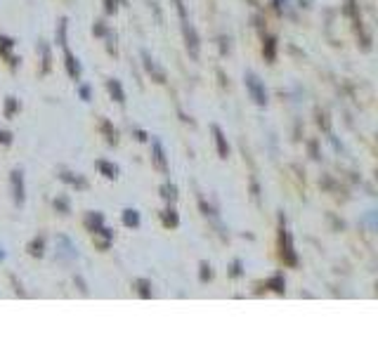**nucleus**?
I'll return each instance as SVG.
<instances>
[{
	"label": "nucleus",
	"instance_id": "f257e3e1",
	"mask_svg": "<svg viewBox=\"0 0 378 354\" xmlns=\"http://www.w3.org/2000/svg\"><path fill=\"white\" fill-rule=\"evenodd\" d=\"M246 87L251 90V97L255 99V104H260V107H265V102H267V92H265V87H262V83H260L258 78L253 74L246 76Z\"/></svg>",
	"mask_w": 378,
	"mask_h": 354
},
{
	"label": "nucleus",
	"instance_id": "f03ea898",
	"mask_svg": "<svg viewBox=\"0 0 378 354\" xmlns=\"http://www.w3.org/2000/svg\"><path fill=\"white\" fill-rule=\"evenodd\" d=\"M281 238H284V241H286V246H284V243H281V248H284V250H281V255H284V260H286V262H289V265H295V262H298V260H295V255H293L291 236H289V234H286V232H284V229H281Z\"/></svg>",
	"mask_w": 378,
	"mask_h": 354
},
{
	"label": "nucleus",
	"instance_id": "7ed1b4c3",
	"mask_svg": "<svg viewBox=\"0 0 378 354\" xmlns=\"http://www.w3.org/2000/svg\"><path fill=\"white\" fill-rule=\"evenodd\" d=\"M12 187H14V198H17V203H22L24 201V184H22V172L19 170L12 172Z\"/></svg>",
	"mask_w": 378,
	"mask_h": 354
},
{
	"label": "nucleus",
	"instance_id": "20e7f679",
	"mask_svg": "<svg viewBox=\"0 0 378 354\" xmlns=\"http://www.w3.org/2000/svg\"><path fill=\"white\" fill-rule=\"evenodd\" d=\"M213 132H215V142H217V151H220V156H222V158H227L229 147H227V142H225V135H222V132H220V128H215V125H213Z\"/></svg>",
	"mask_w": 378,
	"mask_h": 354
},
{
	"label": "nucleus",
	"instance_id": "39448f33",
	"mask_svg": "<svg viewBox=\"0 0 378 354\" xmlns=\"http://www.w3.org/2000/svg\"><path fill=\"white\" fill-rule=\"evenodd\" d=\"M154 158H156V165L161 170H166V156H163V149H161V144H159V140H154Z\"/></svg>",
	"mask_w": 378,
	"mask_h": 354
},
{
	"label": "nucleus",
	"instance_id": "423d86ee",
	"mask_svg": "<svg viewBox=\"0 0 378 354\" xmlns=\"http://www.w3.org/2000/svg\"><path fill=\"white\" fill-rule=\"evenodd\" d=\"M109 90H111V95L116 97V102H126V95H123V90H121V85H119V80H109Z\"/></svg>",
	"mask_w": 378,
	"mask_h": 354
},
{
	"label": "nucleus",
	"instance_id": "0eeeda50",
	"mask_svg": "<svg viewBox=\"0 0 378 354\" xmlns=\"http://www.w3.org/2000/svg\"><path fill=\"white\" fill-rule=\"evenodd\" d=\"M123 222H126L128 227L140 225V215H137V210H126V213H123Z\"/></svg>",
	"mask_w": 378,
	"mask_h": 354
},
{
	"label": "nucleus",
	"instance_id": "6e6552de",
	"mask_svg": "<svg viewBox=\"0 0 378 354\" xmlns=\"http://www.w3.org/2000/svg\"><path fill=\"white\" fill-rule=\"evenodd\" d=\"M97 168L104 172L107 177H116V172H119V170H116V165H111V163H107V161H99Z\"/></svg>",
	"mask_w": 378,
	"mask_h": 354
},
{
	"label": "nucleus",
	"instance_id": "1a4fd4ad",
	"mask_svg": "<svg viewBox=\"0 0 378 354\" xmlns=\"http://www.w3.org/2000/svg\"><path fill=\"white\" fill-rule=\"evenodd\" d=\"M66 66H69V74L71 76H78V64H76V59H74V54L71 52H66Z\"/></svg>",
	"mask_w": 378,
	"mask_h": 354
},
{
	"label": "nucleus",
	"instance_id": "9d476101",
	"mask_svg": "<svg viewBox=\"0 0 378 354\" xmlns=\"http://www.w3.org/2000/svg\"><path fill=\"white\" fill-rule=\"evenodd\" d=\"M12 40L10 38H2V36H0V50H2V54H7V57H10V47H12Z\"/></svg>",
	"mask_w": 378,
	"mask_h": 354
},
{
	"label": "nucleus",
	"instance_id": "9b49d317",
	"mask_svg": "<svg viewBox=\"0 0 378 354\" xmlns=\"http://www.w3.org/2000/svg\"><path fill=\"white\" fill-rule=\"evenodd\" d=\"M270 286L274 290H284V279L281 276H274V279H270Z\"/></svg>",
	"mask_w": 378,
	"mask_h": 354
},
{
	"label": "nucleus",
	"instance_id": "f8f14e48",
	"mask_svg": "<svg viewBox=\"0 0 378 354\" xmlns=\"http://www.w3.org/2000/svg\"><path fill=\"white\" fill-rule=\"evenodd\" d=\"M41 248H43V241H33V243H31V253H33V255H41V253H43Z\"/></svg>",
	"mask_w": 378,
	"mask_h": 354
},
{
	"label": "nucleus",
	"instance_id": "ddd939ff",
	"mask_svg": "<svg viewBox=\"0 0 378 354\" xmlns=\"http://www.w3.org/2000/svg\"><path fill=\"white\" fill-rule=\"evenodd\" d=\"M267 59H274V38H267Z\"/></svg>",
	"mask_w": 378,
	"mask_h": 354
},
{
	"label": "nucleus",
	"instance_id": "4468645a",
	"mask_svg": "<svg viewBox=\"0 0 378 354\" xmlns=\"http://www.w3.org/2000/svg\"><path fill=\"white\" fill-rule=\"evenodd\" d=\"M14 114V99L10 97V102H7V116H12Z\"/></svg>",
	"mask_w": 378,
	"mask_h": 354
},
{
	"label": "nucleus",
	"instance_id": "2eb2a0df",
	"mask_svg": "<svg viewBox=\"0 0 378 354\" xmlns=\"http://www.w3.org/2000/svg\"><path fill=\"white\" fill-rule=\"evenodd\" d=\"M116 10V0H107V12H114Z\"/></svg>",
	"mask_w": 378,
	"mask_h": 354
}]
</instances>
